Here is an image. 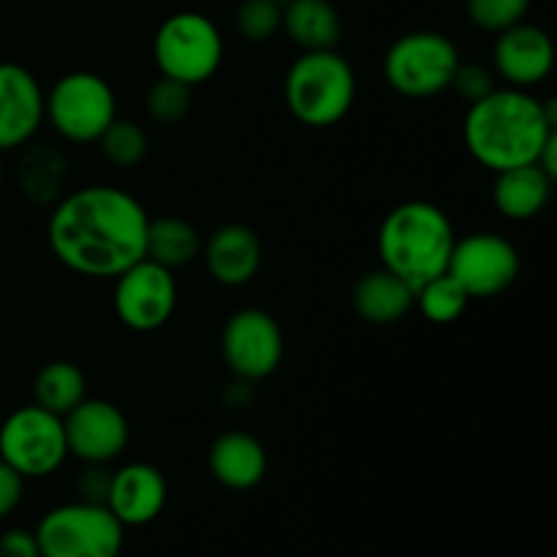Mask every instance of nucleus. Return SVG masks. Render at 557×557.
Returning a JSON list of instances; mask_svg holds the SVG:
<instances>
[{
  "mask_svg": "<svg viewBox=\"0 0 557 557\" xmlns=\"http://www.w3.org/2000/svg\"><path fill=\"white\" fill-rule=\"evenodd\" d=\"M275 3H281V5H283V3H288V0H275Z\"/></svg>",
  "mask_w": 557,
  "mask_h": 557,
  "instance_id": "f704fd0d",
  "label": "nucleus"
},
{
  "mask_svg": "<svg viewBox=\"0 0 557 557\" xmlns=\"http://www.w3.org/2000/svg\"><path fill=\"white\" fill-rule=\"evenodd\" d=\"M553 194V177L547 172L528 163V166L506 169L495 174L493 201L498 212L509 221H531L547 207Z\"/></svg>",
  "mask_w": 557,
  "mask_h": 557,
  "instance_id": "aec40b11",
  "label": "nucleus"
},
{
  "mask_svg": "<svg viewBox=\"0 0 557 557\" xmlns=\"http://www.w3.org/2000/svg\"><path fill=\"white\" fill-rule=\"evenodd\" d=\"M117 117V98L109 82L92 71L60 76L44 96V120L74 145H92Z\"/></svg>",
  "mask_w": 557,
  "mask_h": 557,
  "instance_id": "0eeeda50",
  "label": "nucleus"
},
{
  "mask_svg": "<svg viewBox=\"0 0 557 557\" xmlns=\"http://www.w3.org/2000/svg\"><path fill=\"white\" fill-rule=\"evenodd\" d=\"M150 215L117 185H87L63 196L47 223L54 259L85 277H117L145 259Z\"/></svg>",
  "mask_w": 557,
  "mask_h": 557,
  "instance_id": "f257e3e1",
  "label": "nucleus"
},
{
  "mask_svg": "<svg viewBox=\"0 0 557 557\" xmlns=\"http://www.w3.org/2000/svg\"><path fill=\"white\" fill-rule=\"evenodd\" d=\"M96 145L101 147V156L107 158L112 166L134 169L145 161L150 139H147V131L141 128L136 120L114 117L112 123H109V128L98 136Z\"/></svg>",
  "mask_w": 557,
  "mask_h": 557,
  "instance_id": "a878e982",
  "label": "nucleus"
},
{
  "mask_svg": "<svg viewBox=\"0 0 557 557\" xmlns=\"http://www.w3.org/2000/svg\"><path fill=\"white\" fill-rule=\"evenodd\" d=\"M0 185H3V163H0Z\"/></svg>",
  "mask_w": 557,
  "mask_h": 557,
  "instance_id": "72a5a7b5",
  "label": "nucleus"
},
{
  "mask_svg": "<svg viewBox=\"0 0 557 557\" xmlns=\"http://www.w3.org/2000/svg\"><path fill=\"white\" fill-rule=\"evenodd\" d=\"M169 487L163 473L147 462H128L120 471H112L107 509L123 528L150 525L166 509Z\"/></svg>",
  "mask_w": 557,
  "mask_h": 557,
  "instance_id": "dca6fc26",
  "label": "nucleus"
},
{
  "mask_svg": "<svg viewBox=\"0 0 557 557\" xmlns=\"http://www.w3.org/2000/svg\"><path fill=\"white\" fill-rule=\"evenodd\" d=\"M283 5L275 0H243L234 14L237 33L250 44H264L281 30Z\"/></svg>",
  "mask_w": 557,
  "mask_h": 557,
  "instance_id": "cd10ccee",
  "label": "nucleus"
},
{
  "mask_svg": "<svg viewBox=\"0 0 557 557\" xmlns=\"http://www.w3.org/2000/svg\"><path fill=\"white\" fill-rule=\"evenodd\" d=\"M205 264L212 281L221 286H248L261 267V243L253 228L243 223H226L215 228L205 248Z\"/></svg>",
  "mask_w": 557,
  "mask_h": 557,
  "instance_id": "f3484780",
  "label": "nucleus"
},
{
  "mask_svg": "<svg viewBox=\"0 0 557 557\" xmlns=\"http://www.w3.org/2000/svg\"><path fill=\"white\" fill-rule=\"evenodd\" d=\"M468 302H471L468 292L449 275V272L433 277V281L424 283L422 288L413 292V308H419V313H422L424 319L433 321V324L438 326L455 324V321L468 310Z\"/></svg>",
  "mask_w": 557,
  "mask_h": 557,
  "instance_id": "393cba45",
  "label": "nucleus"
},
{
  "mask_svg": "<svg viewBox=\"0 0 557 557\" xmlns=\"http://www.w3.org/2000/svg\"><path fill=\"white\" fill-rule=\"evenodd\" d=\"M69 457L63 417L41 406H22L0 424V460L22 479L52 476Z\"/></svg>",
  "mask_w": 557,
  "mask_h": 557,
  "instance_id": "1a4fd4ad",
  "label": "nucleus"
},
{
  "mask_svg": "<svg viewBox=\"0 0 557 557\" xmlns=\"http://www.w3.org/2000/svg\"><path fill=\"white\" fill-rule=\"evenodd\" d=\"M44 123V90L16 63H0V152L30 145Z\"/></svg>",
  "mask_w": 557,
  "mask_h": 557,
  "instance_id": "2eb2a0df",
  "label": "nucleus"
},
{
  "mask_svg": "<svg viewBox=\"0 0 557 557\" xmlns=\"http://www.w3.org/2000/svg\"><path fill=\"white\" fill-rule=\"evenodd\" d=\"M449 87L457 92V98H462V101L471 107V103L482 101L484 96H490V92L495 90V82H493V74H490L484 65L460 63L457 65L455 76H451Z\"/></svg>",
  "mask_w": 557,
  "mask_h": 557,
  "instance_id": "c756f323",
  "label": "nucleus"
},
{
  "mask_svg": "<svg viewBox=\"0 0 557 557\" xmlns=\"http://www.w3.org/2000/svg\"><path fill=\"white\" fill-rule=\"evenodd\" d=\"M493 58L495 71L506 85L531 90L553 74L555 44L542 27L517 22V25L498 33Z\"/></svg>",
  "mask_w": 557,
  "mask_h": 557,
  "instance_id": "4468645a",
  "label": "nucleus"
},
{
  "mask_svg": "<svg viewBox=\"0 0 557 557\" xmlns=\"http://www.w3.org/2000/svg\"><path fill=\"white\" fill-rule=\"evenodd\" d=\"M201 253L199 232L188 221L174 215H163L150 221L147 226V248L145 259L158 261L166 270L190 264Z\"/></svg>",
  "mask_w": 557,
  "mask_h": 557,
  "instance_id": "5701e85b",
  "label": "nucleus"
},
{
  "mask_svg": "<svg viewBox=\"0 0 557 557\" xmlns=\"http://www.w3.org/2000/svg\"><path fill=\"white\" fill-rule=\"evenodd\" d=\"M69 457L82 462H112L128 446V419L109 400H82L63 417Z\"/></svg>",
  "mask_w": 557,
  "mask_h": 557,
  "instance_id": "ddd939ff",
  "label": "nucleus"
},
{
  "mask_svg": "<svg viewBox=\"0 0 557 557\" xmlns=\"http://www.w3.org/2000/svg\"><path fill=\"white\" fill-rule=\"evenodd\" d=\"M0 557H41L36 536L30 531H22V528L0 533Z\"/></svg>",
  "mask_w": 557,
  "mask_h": 557,
  "instance_id": "473e14b6",
  "label": "nucleus"
},
{
  "mask_svg": "<svg viewBox=\"0 0 557 557\" xmlns=\"http://www.w3.org/2000/svg\"><path fill=\"white\" fill-rule=\"evenodd\" d=\"M112 305L117 319L128 330H161L177 308V283L172 270L152 259H139L114 277Z\"/></svg>",
  "mask_w": 557,
  "mask_h": 557,
  "instance_id": "9d476101",
  "label": "nucleus"
},
{
  "mask_svg": "<svg viewBox=\"0 0 557 557\" xmlns=\"http://www.w3.org/2000/svg\"><path fill=\"white\" fill-rule=\"evenodd\" d=\"M283 98L294 117L308 128L337 125L357 101L351 63L335 49L302 52L286 71Z\"/></svg>",
  "mask_w": 557,
  "mask_h": 557,
  "instance_id": "20e7f679",
  "label": "nucleus"
},
{
  "mask_svg": "<svg viewBox=\"0 0 557 557\" xmlns=\"http://www.w3.org/2000/svg\"><path fill=\"white\" fill-rule=\"evenodd\" d=\"M194 87L183 85L177 79L161 76L156 85L147 90V114L161 125H177L188 117L190 103H194Z\"/></svg>",
  "mask_w": 557,
  "mask_h": 557,
  "instance_id": "bb28decb",
  "label": "nucleus"
},
{
  "mask_svg": "<svg viewBox=\"0 0 557 557\" xmlns=\"http://www.w3.org/2000/svg\"><path fill=\"white\" fill-rule=\"evenodd\" d=\"M221 354L226 368L239 381H264L281 368L283 332L275 315L259 308H243L228 315L221 335Z\"/></svg>",
  "mask_w": 557,
  "mask_h": 557,
  "instance_id": "9b49d317",
  "label": "nucleus"
},
{
  "mask_svg": "<svg viewBox=\"0 0 557 557\" xmlns=\"http://www.w3.org/2000/svg\"><path fill=\"white\" fill-rule=\"evenodd\" d=\"M152 58L161 76L196 87L212 79L223 63V36L215 22L199 11L166 16L152 38Z\"/></svg>",
  "mask_w": 557,
  "mask_h": 557,
  "instance_id": "423d86ee",
  "label": "nucleus"
},
{
  "mask_svg": "<svg viewBox=\"0 0 557 557\" xmlns=\"http://www.w3.org/2000/svg\"><path fill=\"white\" fill-rule=\"evenodd\" d=\"M22 495H25V479L0 460V520L14 515L16 506L22 504Z\"/></svg>",
  "mask_w": 557,
  "mask_h": 557,
  "instance_id": "2f4dec72",
  "label": "nucleus"
},
{
  "mask_svg": "<svg viewBox=\"0 0 557 557\" xmlns=\"http://www.w3.org/2000/svg\"><path fill=\"white\" fill-rule=\"evenodd\" d=\"M455 226L438 205L411 199L386 212L379 228V259L408 288H422L449 270Z\"/></svg>",
  "mask_w": 557,
  "mask_h": 557,
  "instance_id": "7ed1b4c3",
  "label": "nucleus"
},
{
  "mask_svg": "<svg viewBox=\"0 0 557 557\" xmlns=\"http://www.w3.org/2000/svg\"><path fill=\"white\" fill-rule=\"evenodd\" d=\"M33 397L44 411L65 417L87 397L85 373L74 362H63V359L44 364L33 381Z\"/></svg>",
  "mask_w": 557,
  "mask_h": 557,
  "instance_id": "b1692460",
  "label": "nucleus"
},
{
  "mask_svg": "<svg viewBox=\"0 0 557 557\" xmlns=\"http://www.w3.org/2000/svg\"><path fill=\"white\" fill-rule=\"evenodd\" d=\"M281 30L302 52H319L341 44L343 22L330 0H288L283 3Z\"/></svg>",
  "mask_w": 557,
  "mask_h": 557,
  "instance_id": "412c9836",
  "label": "nucleus"
},
{
  "mask_svg": "<svg viewBox=\"0 0 557 557\" xmlns=\"http://www.w3.org/2000/svg\"><path fill=\"white\" fill-rule=\"evenodd\" d=\"M109 484H112V471L107 462H85V471L76 479V493L85 504H107Z\"/></svg>",
  "mask_w": 557,
  "mask_h": 557,
  "instance_id": "7c9ffc66",
  "label": "nucleus"
},
{
  "mask_svg": "<svg viewBox=\"0 0 557 557\" xmlns=\"http://www.w3.org/2000/svg\"><path fill=\"white\" fill-rule=\"evenodd\" d=\"M557 101H539L520 87H495L471 103L462 123V139L479 166L490 172L536 163L539 152L555 134Z\"/></svg>",
  "mask_w": 557,
  "mask_h": 557,
  "instance_id": "f03ea898",
  "label": "nucleus"
},
{
  "mask_svg": "<svg viewBox=\"0 0 557 557\" xmlns=\"http://www.w3.org/2000/svg\"><path fill=\"white\" fill-rule=\"evenodd\" d=\"M210 473L218 484L234 493L259 487L261 479L267 476V451L259 438L239 430L218 435L210 446Z\"/></svg>",
  "mask_w": 557,
  "mask_h": 557,
  "instance_id": "a211bd4d",
  "label": "nucleus"
},
{
  "mask_svg": "<svg viewBox=\"0 0 557 557\" xmlns=\"http://www.w3.org/2000/svg\"><path fill=\"white\" fill-rule=\"evenodd\" d=\"M20 188L33 205L58 201L65 183V158L52 145H33L20 158Z\"/></svg>",
  "mask_w": 557,
  "mask_h": 557,
  "instance_id": "4be33fe9",
  "label": "nucleus"
},
{
  "mask_svg": "<svg viewBox=\"0 0 557 557\" xmlns=\"http://www.w3.org/2000/svg\"><path fill=\"white\" fill-rule=\"evenodd\" d=\"M531 0H466V14L479 30L500 33L506 27L525 22Z\"/></svg>",
  "mask_w": 557,
  "mask_h": 557,
  "instance_id": "c85d7f7f",
  "label": "nucleus"
},
{
  "mask_svg": "<svg viewBox=\"0 0 557 557\" xmlns=\"http://www.w3.org/2000/svg\"><path fill=\"white\" fill-rule=\"evenodd\" d=\"M41 557H120L125 528L103 504H63L47 511L33 531Z\"/></svg>",
  "mask_w": 557,
  "mask_h": 557,
  "instance_id": "39448f33",
  "label": "nucleus"
},
{
  "mask_svg": "<svg viewBox=\"0 0 557 557\" xmlns=\"http://www.w3.org/2000/svg\"><path fill=\"white\" fill-rule=\"evenodd\" d=\"M460 65L455 41L444 33L413 30L397 38L384 58V76L406 98H433L449 90Z\"/></svg>",
  "mask_w": 557,
  "mask_h": 557,
  "instance_id": "6e6552de",
  "label": "nucleus"
},
{
  "mask_svg": "<svg viewBox=\"0 0 557 557\" xmlns=\"http://www.w3.org/2000/svg\"><path fill=\"white\" fill-rule=\"evenodd\" d=\"M446 272L471 299L498 297L520 277V250L500 234H468L455 243Z\"/></svg>",
  "mask_w": 557,
  "mask_h": 557,
  "instance_id": "f8f14e48",
  "label": "nucleus"
},
{
  "mask_svg": "<svg viewBox=\"0 0 557 557\" xmlns=\"http://www.w3.org/2000/svg\"><path fill=\"white\" fill-rule=\"evenodd\" d=\"M351 302L359 319H364L368 324L392 326L411 313L413 288H408L406 283L397 275H392L389 270L379 267V270L364 272V275L354 283Z\"/></svg>",
  "mask_w": 557,
  "mask_h": 557,
  "instance_id": "6ab92c4d",
  "label": "nucleus"
}]
</instances>
